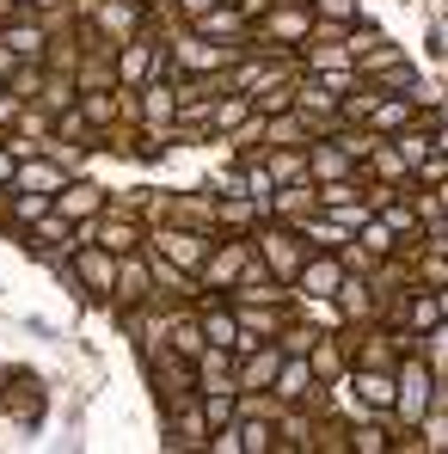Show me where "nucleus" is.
<instances>
[{
  "label": "nucleus",
  "instance_id": "f257e3e1",
  "mask_svg": "<svg viewBox=\"0 0 448 454\" xmlns=\"http://www.w3.org/2000/svg\"><path fill=\"white\" fill-rule=\"evenodd\" d=\"M436 393H443V387H436V369H430L418 350H405V356L393 363V405H387V411L399 418V430H418L424 411L436 405Z\"/></svg>",
  "mask_w": 448,
  "mask_h": 454
},
{
  "label": "nucleus",
  "instance_id": "f03ea898",
  "mask_svg": "<svg viewBox=\"0 0 448 454\" xmlns=\"http://www.w3.org/2000/svg\"><path fill=\"white\" fill-rule=\"evenodd\" d=\"M209 239H216V233H203V227L153 222L142 246H148V252H160V258H172L178 270H191V277H197V270H203V258H209Z\"/></svg>",
  "mask_w": 448,
  "mask_h": 454
},
{
  "label": "nucleus",
  "instance_id": "7ed1b4c3",
  "mask_svg": "<svg viewBox=\"0 0 448 454\" xmlns=\"http://www.w3.org/2000/svg\"><path fill=\"white\" fill-rule=\"evenodd\" d=\"M252 252L264 258V270H271L277 283H289V277L301 270V258H307L301 233H295V227H283V222H258V227H252Z\"/></svg>",
  "mask_w": 448,
  "mask_h": 454
},
{
  "label": "nucleus",
  "instance_id": "20e7f679",
  "mask_svg": "<svg viewBox=\"0 0 448 454\" xmlns=\"http://www.w3.org/2000/svg\"><path fill=\"white\" fill-rule=\"evenodd\" d=\"M166 56H172V74H227L233 56H240V43H209V37L185 31V37L166 43Z\"/></svg>",
  "mask_w": 448,
  "mask_h": 454
},
{
  "label": "nucleus",
  "instance_id": "39448f33",
  "mask_svg": "<svg viewBox=\"0 0 448 454\" xmlns=\"http://www.w3.org/2000/svg\"><path fill=\"white\" fill-rule=\"evenodd\" d=\"M246 258H252V233H216V239H209V258H203V270H197V283H203L209 295H227Z\"/></svg>",
  "mask_w": 448,
  "mask_h": 454
},
{
  "label": "nucleus",
  "instance_id": "423d86ee",
  "mask_svg": "<svg viewBox=\"0 0 448 454\" xmlns=\"http://www.w3.org/2000/svg\"><path fill=\"white\" fill-rule=\"evenodd\" d=\"M252 25H258L264 43H277V50H301L307 31H313V6H301V0H271Z\"/></svg>",
  "mask_w": 448,
  "mask_h": 454
},
{
  "label": "nucleus",
  "instance_id": "0eeeda50",
  "mask_svg": "<svg viewBox=\"0 0 448 454\" xmlns=\"http://www.w3.org/2000/svg\"><path fill=\"white\" fill-rule=\"evenodd\" d=\"M344 277H350V270H344V258H338V252H307V258H301V270L289 277V295H301V301H332Z\"/></svg>",
  "mask_w": 448,
  "mask_h": 454
},
{
  "label": "nucleus",
  "instance_id": "6e6552de",
  "mask_svg": "<svg viewBox=\"0 0 448 454\" xmlns=\"http://www.w3.org/2000/svg\"><path fill=\"white\" fill-rule=\"evenodd\" d=\"M86 25H92L98 43H123V37H136L148 25V6H136V0H92L86 6Z\"/></svg>",
  "mask_w": 448,
  "mask_h": 454
},
{
  "label": "nucleus",
  "instance_id": "1a4fd4ad",
  "mask_svg": "<svg viewBox=\"0 0 448 454\" xmlns=\"http://www.w3.org/2000/svg\"><path fill=\"white\" fill-rule=\"evenodd\" d=\"M271 393H277L283 405H301V411H319V405H326V380L313 375L307 356H283V369H277V380H271Z\"/></svg>",
  "mask_w": 448,
  "mask_h": 454
},
{
  "label": "nucleus",
  "instance_id": "9d476101",
  "mask_svg": "<svg viewBox=\"0 0 448 454\" xmlns=\"http://www.w3.org/2000/svg\"><path fill=\"white\" fill-rule=\"evenodd\" d=\"M148 252V246H142ZM148 277H153V289H148V307H178V301H197L203 289H197V277L191 270H178L172 258H160V252H148Z\"/></svg>",
  "mask_w": 448,
  "mask_h": 454
},
{
  "label": "nucleus",
  "instance_id": "9b49d317",
  "mask_svg": "<svg viewBox=\"0 0 448 454\" xmlns=\"http://www.w3.org/2000/svg\"><path fill=\"white\" fill-rule=\"evenodd\" d=\"M111 203V191L98 184V178H86V172H75V178H62V191H56V215H68V222H92L98 209Z\"/></svg>",
  "mask_w": 448,
  "mask_h": 454
},
{
  "label": "nucleus",
  "instance_id": "f8f14e48",
  "mask_svg": "<svg viewBox=\"0 0 448 454\" xmlns=\"http://www.w3.org/2000/svg\"><path fill=\"white\" fill-rule=\"evenodd\" d=\"M75 111L105 136L123 123V86H75Z\"/></svg>",
  "mask_w": 448,
  "mask_h": 454
},
{
  "label": "nucleus",
  "instance_id": "ddd939ff",
  "mask_svg": "<svg viewBox=\"0 0 448 454\" xmlns=\"http://www.w3.org/2000/svg\"><path fill=\"white\" fill-rule=\"evenodd\" d=\"M191 31H197V37H209V43H246L252 19H246L233 0H216L209 12H197V19H191Z\"/></svg>",
  "mask_w": 448,
  "mask_h": 454
},
{
  "label": "nucleus",
  "instance_id": "4468645a",
  "mask_svg": "<svg viewBox=\"0 0 448 454\" xmlns=\"http://www.w3.org/2000/svg\"><path fill=\"white\" fill-rule=\"evenodd\" d=\"M25 246H31L37 258H50V264H56V258H68V246H75V222L50 209V215H37V222L25 227Z\"/></svg>",
  "mask_w": 448,
  "mask_h": 454
},
{
  "label": "nucleus",
  "instance_id": "2eb2a0df",
  "mask_svg": "<svg viewBox=\"0 0 448 454\" xmlns=\"http://www.w3.org/2000/svg\"><path fill=\"white\" fill-rule=\"evenodd\" d=\"M148 289H153V277H148V252H123L117 258V289H111V307H142L148 301Z\"/></svg>",
  "mask_w": 448,
  "mask_h": 454
},
{
  "label": "nucleus",
  "instance_id": "dca6fc26",
  "mask_svg": "<svg viewBox=\"0 0 448 454\" xmlns=\"http://www.w3.org/2000/svg\"><path fill=\"white\" fill-rule=\"evenodd\" d=\"M191 369H197V393H240L233 387V350L227 344H203L191 356Z\"/></svg>",
  "mask_w": 448,
  "mask_h": 454
},
{
  "label": "nucleus",
  "instance_id": "f3484780",
  "mask_svg": "<svg viewBox=\"0 0 448 454\" xmlns=\"http://www.w3.org/2000/svg\"><path fill=\"white\" fill-rule=\"evenodd\" d=\"M374 222L387 227L393 239H399V252H412V246L424 239V222H418V209H412V197H405V191H393V197L374 209Z\"/></svg>",
  "mask_w": 448,
  "mask_h": 454
},
{
  "label": "nucleus",
  "instance_id": "a211bd4d",
  "mask_svg": "<svg viewBox=\"0 0 448 454\" xmlns=\"http://www.w3.org/2000/svg\"><path fill=\"white\" fill-rule=\"evenodd\" d=\"M424 111L412 105V92H381L374 98V111H369V123L363 129H374V136H399V129H412Z\"/></svg>",
  "mask_w": 448,
  "mask_h": 454
},
{
  "label": "nucleus",
  "instance_id": "6ab92c4d",
  "mask_svg": "<svg viewBox=\"0 0 448 454\" xmlns=\"http://www.w3.org/2000/svg\"><path fill=\"white\" fill-rule=\"evenodd\" d=\"M319 209V197H313V178H295V184H277L271 191V222L283 227H301L307 215Z\"/></svg>",
  "mask_w": 448,
  "mask_h": 454
},
{
  "label": "nucleus",
  "instance_id": "aec40b11",
  "mask_svg": "<svg viewBox=\"0 0 448 454\" xmlns=\"http://www.w3.org/2000/svg\"><path fill=\"white\" fill-rule=\"evenodd\" d=\"M307 178H313V184H326V178H357V160L338 148L332 136H313V142H307Z\"/></svg>",
  "mask_w": 448,
  "mask_h": 454
},
{
  "label": "nucleus",
  "instance_id": "412c9836",
  "mask_svg": "<svg viewBox=\"0 0 448 454\" xmlns=\"http://www.w3.org/2000/svg\"><path fill=\"white\" fill-rule=\"evenodd\" d=\"M62 178H68V172H62L50 153H19V166H12V184H19V191H43V197H56ZM12 184H6V191H12Z\"/></svg>",
  "mask_w": 448,
  "mask_h": 454
},
{
  "label": "nucleus",
  "instance_id": "4be33fe9",
  "mask_svg": "<svg viewBox=\"0 0 448 454\" xmlns=\"http://www.w3.org/2000/svg\"><path fill=\"white\" fill-rule=\"evenodd\" d=\"M233 295H240V301H289V283H277V277L264 270V258L252 252V258L240 264V277H233Z\"/></svg>",
  "mask_w": 448,
  "mask_h": 454
},
{
  "label": "nucleus",
  "instance_id": "5701e85b",
  "mask_svg": "<svg viewBox=\"0 0 448 454\" xmlns=\"http://www.w3.org/2000/svg\"><path fill=\"white\" fill-rule=\"evenodd\" d=\"M344 387H350L369 411H387V405H393V369H357V363H350V369H344Z\"/></svg>",
  "mask_w": 448,
  "mask_h": 454
},
{
  "label": "nucleus",
  "instance_id": "b1692460",
  "mask_svg": "<svg viewBox=\"0 0 448 454\" xmlns=\"http://www.w3.org/2000/svg\"><path fill=\"white\" fill-rule=\"evenodd\" d=\"M197 325H203V344H227L233 350V338H240V319H233V307H222L209 289L197 295Z\"/></svg>",
  "mask_w": 448,
  "mask_h": 454
},
{
  "label": "nucleus",
  "instance_id": "393cba45",
  "mask_svg": "<svg viewBox=\"0 0 448 454\" xmlns=\"http://www.w3.org/2000/svg\"><path fill=\"white\" fill-rule=\"evenodd\" d=\"M295 233H301V246H307V252H338V246L350 239V227L338 222V215H326V209H313Z\"/></svg>",
  "mask_w": 448,
  "mask_h": 454
},
{
  "label": "nucleus",
  "instance_id": "a878e982",
  "mask_svg": "<svg viewBox=\"0 0 448 454\" xmlns=\"http://www.w3.org/2000/svg\"><path fill=\"white\" fill-rule=\"evenodd\" d=\"M209 197H160V222H178V227H203V233H216L209 222Z\"/></svg>",
  "mask_w": 448,
  "mask_h": 454
},
{
  "label": "nucleus",
  "instance_id": "bb28decb",
  "mask_svg": "<svg viewBox=\"0 0 448 454\" xmlns=\"http://www.w3.org/2000/svg\"><path fill=\"white\" fill-rule=\"evenodd\" d=\"M307 363H313V375H319V380H338L344 369H350V344L319 332V338H313V350H307Z\"/></svg>",
  "mask_w": 448,
  "mask_h": 454
},
{
  "label": "nucleus",
  "instance_id": "cd10ccee",
  "mask_svg": "<svg viewBox=\"0 0 448 454\" xmlns=\"http://www.w3.org/2000/svg\"><path fill=\"white\" fill-rule=\"evenodd\" d=\"M344 449L350 454H393V430H387L381 418H357V424L344 430Z\"/></svg>",
  "mask_w": 448,
  "mask_h": 454
},
{
  "label": "nucleus",
  "instance_id": "c85d7f7f",
  "mask_svg": "<svg viewBox=\"0 0 448 454\" xmlns=\"http://www.w3.org/2000/svg\"><path fill=\"white\" fill-rule=\"evenodd\" d=\"M56 209V197H43V191H6V227H31L37 215H50Z\"/></svg>",
  "mask_w": 448,
  "mask_h": 454
},
{
  "label": "nucleus",
  "instance_id": "c756f323",
  "mask_svg": "<svg viewBox=\"0 0 448 454\" xmlns=\"http://www.w3.org/2000/svg\"><path fill=\"white\" fill-rule=\"evenodd\" d=\"M209 222L227 227V233H252V227L264 222V209H258V203H246V197H222V203L209 209Z\"/></svg>",
  "mask_w": 448,
  "mask_h": 454
},
{
  "label": "nucleus",
  "instance_id": "7c9ffc66",
  "mask_svg": "<svg viewBox=\"0 0 448 454\" xmlns=\"http://www.w3.org/2000/svg\"><path fill=\"white\" fill-rule=\"evenodd\" d=\"M313 136H307V123H301L295 111H277V117H264V148H307Z\"/></svg>",
  "mask_w": 448,
  "mask_h": 454
},
{
  "label": "nucleus",
  "instance_id": "2f4dec72",
  "mask_svg": "<svg viewBox=\"0 0 448 454\" xmlns=\"http://www.w3.org/2000/svg\"><path fill=\"white\" fill-rule=\"evenodd\" d=\"M277 449V424L264 411H240V454H271Z\"/></svg>",
  "mask_w": 448,
  "mask_h": 454
},
{
  "label": "nucleus",
  "instance_id": "473e14b6",
  "mask_svg": "<svg viewBox=\"0 0 448 454\" xmlns=\"http://www.w3.org/2000/svg\"><path fill=\"white\" fill-rule=\"evenodd\" d=\"M258 160H264V172H271L277 184H295V178H307V148H264Z\"/></svg>",
  "mask_w": 448,
  "mask_h": 454
},
{
  "label": "nucleus",
  "instance_id": "72a5a7b5",
  "mask_svg": "<svg viewBox=\"0 0 448 454\" xmlns=\"http://www.w3.org/2000/svg\"><path fill=\"white\" fill-rule=\"evenodd\" d=\"M240 117H252V98H246V92H233V86H227V92H216V105H209V129H216V136H227Z\"/></svg>",
  "mask_w": 448,
  "mask_h": 454
},
{
  "label": "nucleus",
  "instance_id": "f704fd0d",
  "mask_svg": "<svg viewBox=\"0 0 448 454\" xmlns=\"http://www.w3.org/2000/svg\"><path fill=\"white\" fill-rule=\"evenodd\" d=\"M197 411H203L209 430H222V424L240 418V393H197Z\"/></svg>",
  "mask_w": 448,
  "mask_h": 454
},
{
  "label": "nucleus",
  "instance_id": "c9c22d12",
  "mask_svg": "<svg viewBox=\"0 0 448 454\" xmlns=\"http://www.w3.org/2000/svg\"><path fill=\"white\" fill-rule=\"evenodd\" d=\"M246 98H252V111H258V117L295 111V80H277V86H264V92H246Z\"/></svg>",
  "mask_w": 448,
  "mask_h": 454
},
{
  "label": "nucleus",
  "instance_id": "e433bc0d",
  "mask_svg": "<svg viewBox=\"0 0 448 454\" xmlns=\"http://www.w3.org/2000/svg\"><path fill=\"white\" fill-rule=\"evenodd\" d=\"M6 92H12V98H37V92H43V62H19V68L6 74Z\"/></svg>",
  "mask_w": 448,
  "mask_h": 454
},
{
  "label": "nucleus",
  "instance_id": "4c0bfd02",
  "mask_svg": "<svg viewBox=\"0 0 448 454\" xmlns=\"http://www.w3.org/2000/svg\"><path fill=\"white\" fill-rule=\"evenodd\" d=\"M313 6V19H326V25H357L363 19V0H307Z\"/></svg>",
  "mask_w": 448,
  "mask_h": 454
},
{
  "label": "nucleus",
  "instance_id": "58836bf2",
  "mask_svg": "<svg viewBox=\"0 0 448 454\" xmlns=\"http://www.w3.org/2000/svg\"><path fill=\"white\" fill-rule=\"evenodd\" d=\"M357 246H363V252H374V258H393V252H399V239H393L387 227L374 222V215H369L363 227H357Z\"/></svg>",
  "mask_w": 448,
  "mask_h": 454
},
{
  "label": "nucleus",
  "instance_id": "ea45409f",
  "mask_svg": "<svg viewBox=\"0 0 448 454\" xmlns=\"http://www.w3.org/2000/svg\"><path fill=\"white\" fill-rule=\"evenodd\" d=\"M412 184H430V191H436V184H448V153L430 148L418 166H412Z\"/></svg>",
  "mask_w": 448,
  "mask_h": 454
},
{
  "label": "nucleus",
  "instance_id": "a19ab883",
  "mask_svg": "<svg viewBox=\"0 0 448 454\" xmlns=\"http://www.w3.org/2000/svg\"><path fill=\"white\" fill-rule=\"evenodd\" d=\"M313 338H319V332H313V325H295V319H289V325L277 332V344H283V356H307V350H313Z\"/></svg>",
  "mask_w": 448,
  "mask_h": 454
},
{
  "label": "nucleus",
  "instance_id": "79ce46f5",
  "mask_svg": "<svg viewBox=\"0 0 448 454\" xmlns=\"http://www.w3.org/2000/svg\"><path fill=\"white\" fill-rule=\"evenodd\" d=\"M172 6H178V19H185V25H191V19H197V12H209V6H216V0H172Z\"/></svg>",
  "mask_w": 448,
  "mask_h": 454
},
{
  "label": "nucleus",
  "instance_id": "37998d69",
  "mask_svg": "<svg viewBox=\"0 0 448 454\" xmlns=\"http://www.w3.org/2000/svg\"><path fill=\"white\" fill-rule=\"evenodd\" d=\"M12 68H19V56H12V50H6V43H0V80L12 74Z\"/></svg>",
  "mask_w": 448,
  "mask_h": 454
},
{
  "label": "nucleus",
  "instance_id": "c03bdc74",
  "mask_svg": "<svg viewBox=\"0 0 448 454\" xmlns=\"http://www.w3.org/2000/svg\"><path fill=\"white\" fill-rule=\"evenodd\" d=\"M436 387H443V399H448V369H443V375H436Z\"/></svg>",
  "mask_w": 448,
  "mask_h": 454
},
{
  "label": "nucleus",
  "instance_id": "a18cd8bd",
  "mask_svg": "<svg viewBox=\"0 0 448 454\" xmlns=\"http://www.w3.org/2000/svg\"><path fill=\"white\" fill-rule=\"evenodd\" d=\"M0 222H6V184H0Z\"/></svg>",
  "mask_w": 448,
  "mask_h": 454
},
{
  "label": "nucleus",
  "instance_id": "49530a36",
  "mask_svg": "<svg viewBox=\"0 0 448 454\" xmlns=\"http://www.w3.org/2000/svg\"><path fill=\"white\" fill-rule=\"evenodd\" d=\"M12 6H19V12H31V6H37V0H12Z\"/></svg>",
  "mask_w": 448,
  "mask_h": 454
}]
</instances>
